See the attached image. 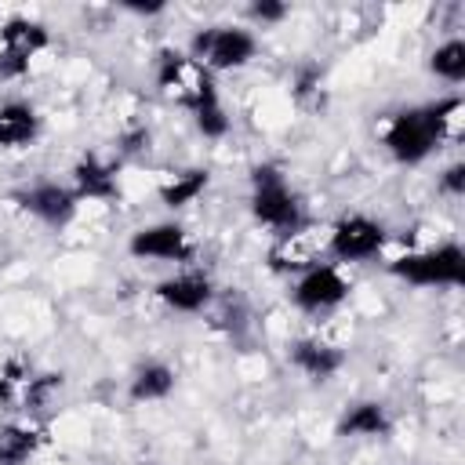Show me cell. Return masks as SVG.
I'll use <instances>...</instances> for the list:
<instances>
[{
	"label": "cell",
	"instance_id": "1",
	"mask_svg": "<svg viewBox=\"0 0 465 465\" xmlns=\"http://www.w3.org/2000/svg\"><path fill=\"white\" fill-rule=\"evenodd\" d=\"M461 124H465V102H461V94H447L440 102L392 113L381 142L396 163L414 167V163L429 160L436 149H443L447 142H458Z\"/></svg>",
	"mask_w": 465,
	"mask_h": 465
},
{
	"label": "cell",
	"instance_id": "2",
	"mask_svg": "<svg viewBox=\"0 0 465 465\" xmlns=\"http://www.w3.org/2000/svg\"><path fill=\"white\" fill-rule=\"evenodd\" d=\"M156 87L167 102L193 113L203 138H222L229 131V116L222 109L214 73H207L200 62H193L185 51L163 47L156 54Z\"/></svg>",
	"mask_w": 465,
	"mask_h": 465
},
{
	"label": "cell",
	"instance_id": "3",
	"mask_svg": "<svg viewBox=\"0 0 465 465\" xmlns=\"http://www.w3.org/2000/svg\"><path fill=\"white\" fill-rule=\"evenodd\" d=\"M251 214L258 225L272 229L276 236H291L305 229V211L294 189L287 185L283 171L276 163H258L251 171Z\"/></svg>",
	"mask_w": 465,
	"mask_h": 465
},
{
	"label": "cell",
	"instance_id": "4",
	"mask_svg": "<svg viewBox=\"0 0 465 465\" xmlns=\"http://www.w3.org/2000/svg\"><path fill=\"white\" fill-rule=\"evenodd\" d=\"M389 272L414 287H461L465 251L458 243H436L429 251H407L389 262Z\"/></svg>",
	"mask_w": 465,
	"mask_h": 465
},
{
	"label": "cell",
	"instance_id": "5",
	"mask_svg": "<svg viewBox=\"0 0 465 465\" xmlns=\"http://www.w3.org/2000/svg\"><path fill=\"white\" fill-rule=\"evenodd\" d=\"M185 54L200 62L207 73H225V69H243L258 54V40L251 29L240 25H203L193 33Z\"/></svg>",
	"mask_w": 465,
	"mask_h": 465
},
{
	"label": "cell",
	"instance_id": "6",
	"mask_svg": "<svg viewBox=\"0 0 465 465\" xmlns=\"http://www.w3.org/2000/svg\"><path fill=\"white\" fill-rule=\"evenodd\" d=\"M389 232L381 222L367 218V214H345L331 225L327 232V254L338 258V262H371L381 254Z\"/></svg>",
	"mask_w": 465,
	"mask_h": 465
},
{
	"label": "cell",
	"instance_id": "7",
	"mask_svg": "<svg viewBox=\"0 0 465 465\" xmlns=\"http://www.w3.org/2000/svg\"><path fill=\"white\" fill-rule=\"evenodd\" d=\"M51 44V33L33 18L0 22V80H15L29 73V62Z\"/></svg>",
	"mask_w": 465,
	"mask_h": 465
},
{
	"label": "cell",
	"instance_id": "8",
	"mask_svg": "<svg viewBox=\"0 0 465 465\" xmlns=\"http://www.w3.org/2000/svg\"><path fill=\"white\" fill-rule=\"evenodd\" d=\"M294 305L309 316H327L334 312L345 298H349V280L341 276V269L334 262H320L312 269H305L291 291Z\"/></svg>",
	"mask_w": 465,
	"mask_h": 465
},
{
	"label": "cell",
	"instance_id": "9",
	"mask_svg": "<svg viewBox=\"0 0 465 465\" xmlns=\"http://www.w3.org/2000/svg\"><path fill=\"white\" fill-rule=\"evenodd\" d=\"M127 251H131L134 258L174 262V265H185V262H193V254H196L189 232H185L178 222H156V225H145V229L131 232Z\"/></svg>",
	"mask_w": 465,
	"mask_h": 465
},
{
	"label": "cell",
	"instance_id": "10",
	"mask_svg": "<svg viewBox=\"0 0 465 465\" xmlns=\"http://www.w3.org/2000/svg\"><path fill=\"white\" fill-rule=\"evenodd\" d=\"M15 200H18L33 218H40V222L51 225V229H65V225L76 218V207H80V196H76L69 185H58V182H36V185L15 193Z\"/></svg>",
	"mask_w": 465,
	"mask_h": 465
},
{
	"label": "cell",
	"instance_id": "11",
	"mask_svg": "<svg viewBox=\"0 0 465 465\" xmlns=\"http://www.w3.org/2000/svg\"><path fill=\"white\" fill-rule=\"evenodd\" d=\"M211 294H214V283L200 269H185V272H174L156 283V298L174 312H200V309H207Z\"/></svg>",
	"mask_w": 465,
	"mask_h": 465
},
{
	"label": "cell",
	"instance_id": "12",
	"mask_svg": "<svg viewBox=\"0 0 465 465\" xmlns=\"http://www.w3.org/2000/svg\"><path fill=\"white\" fill-rule=\"evenodd\" d=\"M116 174H120V160H102L98 153H87L73 167V193L80 200H113L120 193Z\"/></svg>",
	"mask_w": 465,
	"mask_h": 465
},
{
	"label": "cell",
	"instance_id": "13",
	"mask_svg": "<svg viewBox=\"0 0 465 465\" xmlns=\"http://www.w3.org/2000/svg\"><path fill=\"white\" fill-rule=\"evenodd\" d=\"M287 360L302 374H309L312 381H327V378H334L341 371L345 352L338 345H331V341H320V338H298V341L287 345Z\"/></svg>",
	"mask_w": 465,
	"mask_h": 465
},
{
	"label": "cell",
	"instance_id": "14",
	"mask_svg": "<svg viewBox=\"0 0 465 465\" xmlns=\"http://www.w3.org/2000/svg\"><path fill=\"white\" fill-rule=\"evenodd\" d=\"M40 134V113L29 102H0V149H25Z\"/></svg>",
	"mask_w": 465,
	"mask_h": 465
},
{
	"label": "cell",
	"instance_id": "15",
	"mask_svg": "<svg viewBox=\"0 0 465 465\" xmlns=\"http://www.w3.org/2000/svg\"><path fill=\"white\" fill-rule=\"evenodd\" d=\"M320 251H323V247L312 243L309 229H298V232L276 240V247L269 251V265H272L276 272H298V276H302L305 269L320 265Z\"/></svg>",
	"mask_w": 465,
	"mask_h": 465
},
{
	"label": "cell",
	"instance_id": "16",
	"mask_svg": "<svg viewBox=\"0 0 465 465\" xmlns=\"http://www.w3.org/2000/svg\"><path fill=\"white\" fill-rule=\"evenodd\" d=\"M44 447V429L33 421H7L0 429V465H29Z\"/></svg>",
	"mask_w": 465,
	"mask_h": 465
},
{
	"label": "cell",
	"instance_id": "17",
	"mask_svg": "<svg viewBox=\"0 0 465 465\" xmlns=\"http://www.w3.org/2000/svg\"><path fill=\"white\" fill-rule=\"evenodd\" d=\"M174 381H178L174 367H167V363H160V360H149V363H142V367L131 374L127 396H131L134 403H156V400H167V396L174 392Z\"/></svg>",
	"mask_w": 465,
	"mask_h": 465
},
{
	"label": "cell",
	"instance_id": "18",
	"mask_svg": "<svg viewBox=\"0 0 465 465\" xmlns=\"http://www.w3.org/2000/svg\"><path fill=\"white\" fill-rule=\"evenodd\" d=\"M334 432L338 436H389L392 432V421H389V411L381 403L363 400V403H352L341 414V421H338Z\"/></svg>",
	"mask_w": 465,
	"mask_h": 465
},
{
	"label": "cell",
	"instance_id": "19",
	"mask_svg": "<svg viewBox=\"0 0 465 465\" xmlns=\"http://www.w3.org/2000/svg\"><path fill=\"white\" fill-rule=\"evenodd\" d=\"M207 182H211V174L203 167H189V171H178L167 182H160L156 185V196H160V203H167L171 211H178V207L193 203L207 189Z\"/></svg>",
	"mask_w": 465,
	"mask_h": 465
},
{
	"label": "cell",
	"instance_id": "20",
	"mask_svg": "<svg viewBox=\"0 0 465 465\" xmlns=\"http://www.w3.org/2000/svg\"><path fill=\"white\" fill-rule=\"evenodd\" d=\"M29 381H33V367L25 360H7L0 367V407L22 411L25 392H29Z\"/></svg>",
	"mask_w": 465,
	"mask_h": 465
},
{
	"label": "cell",
	"instance_id": "21",
	"mask_svg": "<svg viewBox=\"0 0 465 465\" xmlns=\"http://www.w3.org/2000/svg\"><path fill=\"white\" fill-rule=\"evenodd\" d=\"M429 69H432L440 80H447V84H461V80H465V40H458V36L443 40V44L429 54Z\"/></svg>",
	"mask_w": 465,
	"mask_h": 465
},
{
	"label": "cell",
	"instance_id": "22",
	"mask_svg": "<svg viewBox=\"0 0 465 465\" xmlns=\"http://www.w3.org/2000/svg\"><path fill=\"white\" fill-rule=\"evenodd\" d=\"M287 4L283 0H254L251 7H247V15L254 18V22H262V25H276V22H283L287 18Z\"/></svg>",
	"mask_w": 465,
	"mask_h": 465
},
{
	"label": "cell",
	"instance_id": "23",
	"mask_svg": "<svg viewBox=\"0 0 465 465\" xmlns=\"http://www.w3.org/2000/svg\"><path fill=\"white\" fill-rule=\"evenodd\" d=\"M436 189L443 193V196H465V163H450L443 174H440V182H436Z\"/></svg>",
	"mask_w": 465,
	"mask_h": 465
},
{
	"label": "cell",
	"instance_id": "24",
	"mask_svg": "<svg viewBox=\"0 0 465 465\" xmlns=\"http://www.w3.org/2000/svg\"><path fill=\"white\" fill-rule=\"evenodd\" d=\"M127 11H134V15H160L163 11V4L156 0V4H124Z\"/></svg>",
	"mask_w": 465,
	"mask_h": 465
},
{
	"label": "cell",
	"instance_id": "25",
	"mask_svg": "<svg viewBox=\"0 0 465 465\" xmlns=\"http://www.w3.org/2000/svg\"><path fill=\"white\" fill-rule=\"evenodd\" d=\"M142 465H153V461H142Z\"/></svg>",
	"mask_w": 465,
	"mask_h": 465
}]
</instances>
